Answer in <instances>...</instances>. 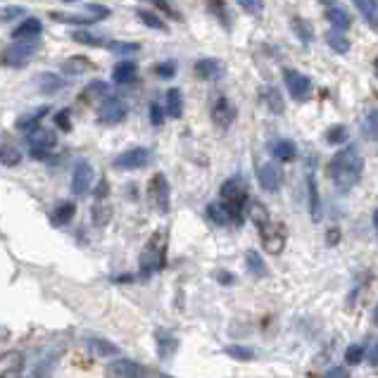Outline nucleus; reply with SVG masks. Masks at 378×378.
Instances as JSON below:
<instances>
[{
	"label": "nucleus",
	"mask_w": 378,
	"mask_h": 378,
	"mask_svg": "<svg viewBox=\"0 0 378 378\" xmlns=\"http://www.w3.org/2000/svg\"><path fill=\"white\" fill-rule=\"evenodd\" d=\"M321 378H350V371L343 369V367H333V369H328Z\"/></svg>",
	"instance_id": "864d4df0"
},
{
	"label": "nucleus",
	"mask_w": 378,
	"mask_h": 378,
	"mask_svg": "<svg viewBox=\"0 0 378 378\" xmlns=\"http://www.w3.org/2000/svg\"><path fill=\"white\" fill-rule=\"evenodd\" d=\"M110 217H112L110 205H107L103 197H98V200H95V205H93V221L98 226H105L107 221H110Z\"/></svg>",
	"instance_id": "4c0bfd02"
},
{
	"label": "nucleus",
	"mask_w": 378,
	"mask_h": 378,
	"mask_svg": "<svg viewBox=\"0 0 378 378\" xmlns=\"http://www.w3.org/2000/svg\"><path fill=\"white\" fill-rule=\"evenodd\" d=\"M148 197L150 202H153V207L158 209V212L167 214L172 207V188H169V181H167V176L162 172L153 174V178L148 181Z\"/></svg>",
	"instance_id": "39448f33"
},
{
	"label": "nucleus",
	"mask_w": 378,
	"mask_h": 378,
	"mask_svg": "<svg viewBox=\"0 0 378 378\" xmlns=\"http://www.w3.org/2000/svg\"><path fill=\"white\" fill-rule=\"evenodd\" d=\"M138 76V64L136 62H119L115 69H112V81L119 83V86H129L134 83Z\"/></svg>",
	"instance_id": "412c9836"
},
{
	"label": "nucleus",
	"mask_w": 378,
	"mask_h": 378,
	"mask_svg": "<svg viewBox=\"0 0 378 378\" xmlns=\"http://www.w3.org/2000/svg\"><path fill=\"white\" fill-rule=\"evenodd\" d=\"M307 197H309L312 221H321V197H319V186H316L314 174H309L307 176Z\"/></svg>",
	"instance_id": "5701e85b"
},
{
	"label": "nucleus",
	"mask_w": 378,
	"mask_h": 378,
	"mask_svg": "<svg viewBox=\"0 0 378 378\" xmlns=\"http://www.w3.org/2000/svg\"><path fill=\"white\" fill-rule=\"evenodd\" d=\"M27 146H29V158H31V160H46L48 155H50L52 150H55L57 136H55V131L38 126V129L29 131Z\"/></svg>",
	"instance_id": "7ed1b4c3"
},
{
	"label": "nucleus",
	"mask_w": 378,
	"mask_h": 378,
	"mask_svg": "<svg viewBox=\"0 0 378 378\" xmlns=\"http://www.w3.org/2000/svg\"><path fill=\"white\" fill-rule=\"evenodd\" d=\"M262 98H264V103H267L269 112H274V115H284L286 105H284V98H281L279 88L267 86V88H264V91H262Z\"/></svg>",
	"instance_id": "c85d7f7f"
},
{
	"label": "nucleus",
	"mask_w": 378,
	"mask_h": 378,
	"mask_svg": "<svg viewBox=\"0 0 378 378\" xmlns=\"http://www.w3.org/2000/svg\"><path fill=\"white\" fill-rule=\"evenodd\" d=\"M326 20L331 22V27L338 29V31H347V29L352 27V17L347 15L343 8H335V5H331V8L326 10Z\"/></svg>",
	"instance_id": "393cba45"
},
{
	"label": "nucleus",
	"mask_w": 378,
	"mask_h": 378,
	"mask_svg": "<svg viewBox=\"0 0 378 378\" xmlns=\"http://www.w3.org/2000/svg\"><path fill=\"white\" fill-rule=\"evenodd\" d=\"M226 355H231V357H236V359H252V357H255V352L248 350V347L231 345V347H226Z\"/></svg>",
	"instance_id": "603ef678"
},
{
	"label": "nucleus",
	"mask_w": 378,
	"mask_h": 378,
	"mask_svg": "<svg viewBox=\"0 0 378 378\" xmlns=\"http://www.w3.org/2000/svg\"><path fill=\"white\" fill-rule=\"evenodd\" d=\"M74 214H76V205L69 200H64V202H57L55 209L50 212V221H52V226H67L69 221L74 219Z\"/></svg>",
	"instance_id": "4be33fe9"
},
{
	"label": "nucleus",
	"mask_w": 378,
	"mask_h": 378,
	"mask_svg": "<svg viewBox=\"0 0 378 378\" xmlns=\"http://www.w3.org/2000/svg\"><path fill=\"white\" fill-rule=\"evenodd\" d=\"M364 357H369V362L374 364V367H378V343H374L369 347V352Z\"/></svg>",
	"instance_id": "5fc2aeb1"
},
{
	"label": "nucleus",
	"mask_w": 378,
	"mask_h": 378,
	"mask_svg": "<svg viewBox=\"0 0 378 378\" xmlns=\"http://www.w3.org/2000/svg\"><path fill=\"white\" fill-rule=\"evenodd\" d=\"M209 10L214 12V17L217 20H221L229 27V17H226V5H224V0H209Z\"/></svg>",
	"instance_id": "09e8293b"
},
{
	"label": "nucleus",
	"mask_w": 378,
	"mask_h": 378,
	"mask_svg": "<svg viewBox=\"0 0 378 378\" xmlns=\"http://www.w3.org/2000/svg\"><path fill=\"white\" fill-rule=\"evenodd\" d=\"M36 50H38L36 38H20V41H15L12 46L5 48L3 64H8V67H12V69H20L36 55Z\"/></svg>",
	"instance_id": "20e7f679"
},
{
	"label": "nucleus",
	"mask_w": 378,
	"mask_h": 378,
	"mask_svg": "<svg viewBox=\"0 0 378 378\" xmlns=\"http://www.w3.org/2000/svg\"><path fill=\"white\" fill-rule=\"evenodd\" d=\"M48 112H50V107H46V105L36 107L34 112H24V115L17 117L15 129H17V131H24V134H29V131L38 129L41 122H43V117H48Z\"/></svg>",
	"instance_id": "dca6fc26"
},
{
	"label": "nucleus",
	"mask_w": 378,
	"mask_h": 378,
	"mask_svg": "<svg viewBox=\"0 0 378 378\" xmlns=\"http://www.w3.org/2000/svg\"><path fill=\"white\" fill-rule=\"evenodd\" d=\"M195 76L202 81H217L224 76V62H219V59L214 57H202L195 62Z\"/></svg>",
	"instance_id": "4468645a"
},
{
	"label": "nucleus",
	"mask_w": 378,
	"mask_h": 378,
	"mask_svg": "<svg viewBox=\"0 0 378 378\" xmlns=\"http://www.w3.org/2000/svg\"><path fill=\"white\" fill-rule=\"evenodd\" d=\"M93 181H95V169L91 162L81 160L74 164V172H71V193L76 197L88 195L93 190Z\"/></svg>",
	"instance_id": "0eeeda50"
},
{
	"label": "nucleus",
	"mask_w": 378,
	"mask_h": 378,
	"mask_svg": "<svg viewBox=\"0 0 378 378\" xmlns=\"http://www.w3.org/2000/svg\"><path fill=\"white\" fill-rule=\"evenodd\" d=\"M352 3L362 12V17L367 20L369 27L378 29V0H352Z\"/></svg>",
	"instance_id": "cd10ccee"
},
{
	"label": "nucleus",
	"mask_w": 378,
	"mask_h": 378,
	"mask_svg": "<svg viewBox=\"0 0 378 378\" xmlns=\"http://www.w3.org/2000/svg\"><path fill=\"white\" fill-rule=\"evenodd\" d=\"M62 3H69L71 5V3H79V0H62Z\"/></svg>",
	"instance_id": "052dcab7"
},
{
	"label": "nucleus",
	"mask_w": 378,
	"mask_h": 378,
	"mask_svg": "<svg viewBox=\"0 0 378 378\" xmlns=\"http://www.w3.org/2000/svg\"><path fill=\"white\" fill-rule=\"evenodd\" d=\"M91 69H95V62L93 59H88L86 55H71L62 62V71L67 76H81Z\"/></svg>",
	"instance_id": "a211bd4d"
},
{
	"label": "nucleus",
	"mask_w": 378,
	"mask_h": 378,
	"mask_svg": "<svg viewBox=\"0 0 378 378\" xmlns=\"http://www.w3.org/2000/svg\"><path fill=\"white\" fill-rule=\"evenodd\" d=\"M126 115H129V107H126L124 100L117 98V95H107L98 107V122L105 124V126L122 124L126 119Z\"/></svg>",
	"instance_id": "423d86ee"
},
{
	"label": "nucleus",
	"mask_w": 378,
	"mask_h": 378,
	"mask_svg": "<svg viewBox=\"0 0 378 378\" xmlns=\"http://www.w3.org/2000/svg\"><path fill=\"white\" fill-rule=\"evenodd\" d=\"M59 357H62V347H57V350H52L50 355H46L43 359H41V362L36 364V378H48V376H50V371L57 364Z\"/></svg>",
	"instance_id": "7c9ffc66"
},
{
	"label": "nucleus",
	"mask_w": 378,
	"mask_h": 378,
	"mask_svg": "<svg viewBox=\"0 0 378 378\" xmlns=\"http://www.w3.org/2000/svg\"><path fill=\"white\" fill-rule=\"evenodd\" d=\"M272 153L279 162H293L298 158V146L293 141H279V143H274Z\"/></svg>",
	"instance_id": "c756f323"
},
{
	"label": "nucleus",
	"mask_w": 378,
	"mask_h": 378,
	"mask_svg": "<svg viewBox=\"0 0 378 378\" xmlns=\"http://www.w3.org/2000/svg\"><path fill=\"white\" fill-rule=\"evenodd\" d=\"M212 122L214 126H219V129H229V126L236 122V107L229 98H217L212 105Z\"/></svg>",
	"instance_id": "f8f14e48"
},
{
	"label": "nucleus",
	"mask_w": 378,
	"mask_h": 378,
	"mask_svg": "<svg viewBox=\"0 0 378 378\" xmlns=\"http://www.w3.org/2000/svg\"><path fill=\"white\" fill-rule=\"evenodd\" d=\"M64 88V79L57 74H41L38 76V91L43 95H57Z\"/></svg>",
	"instance_id": "bb28decb"
},
{
	"label": "nucleus",
	"mask_w": 378,
	"mask_h": 378,
	"mask_svg": "<svg viewBox=\"0 0 378 378\" xmlns=\"http://www.w3.org/2000/svg\"><path fill=\"white\" fill-rule=\"evenodd\" d=\"M164 112H167V117H172V119H181L183 117V95H181L178 88H169V91H167Z\"/></svg>",
	"instance_id": "b1692460"
},
{
	"label": "nucleus",
	"mask_w": 378,
	"mask_h": 378,
	"mask_svg": "<svg viewBox=\"0 0 378 378\" xmlns=\"http://www.w3.org/2000/svg\"><path fill=\"white\" fill-rule=\"evenodd\" d=\"M24 371V355L17 350H10L0 357V378H22Z\"/></svg>",
	"instance_id": "ddd939ff"
},
{
	"label": "nucleus",
	"mask_w": 378,
	"mask_h": 378,
	"mask_svg": "<svg viewBox=\"0 0 378 378\" xmlns=\"http://www.w3.org/2000/svg\"><path fill=\"white\" fill-rule=\"evenodd\" d=\"M219 281H221V284H233V276L226 274V272H221L219 274Z\"/></svg>",
	"instance_id": "6e6d98bb"
},
{
	"label": "nucleus",
	"mask_w": 378,
	"mask_h": 378,
	"mask_svg": "<svg viewBox=\"0 0 378 378\" xmlns=\"http://www.w3.org/2000/svg\"><path fill=\"white\" fill-rule=\"evenodd\" d=\"M107 378H148V371L131 359H117L107 364Z\"/></svg>",
	"instance_id": "9b49d317"
},
{
	"label": "nucleus",
	"mask_w": 378,
	"mask_h": 378,
	"mask_svg": "<svg viewBox=\"0 0 378 378\" xmlns=\"http://www.w3.org/2000/svg\"><path fill=\"white\" fill-rule=\"evenodd\" d=\"M364 355H367L364 345L355 343V345H350V347H347V350H345V362L350 364V367H357V364H362Z\"/></svg>",
	"instance_id": "ea45409f"
},
{
	"label": "nucleus",
	"mask_w": 378,
	"mask_h": 378,
	"mask_svg": "<svg viewBox=\"0 0 378 378\" xmlns=\"http://www.w3.org/2000/svg\"><path fill=\"white\" fill-rule=\"evenodd\" d=\"M328 172H331V181L335 183V188L347 193V190L355 188L359 183V178H362L364 160H362V155L357 153L355 146H347L331 160Z\"/></svg>",
	"instance_id": "f257e3e1"
},
{
	"label": "nucleus",
	"mask_w": 378,
	"mask_h": 378,
	"mask_svg": "<svg viewBox=\"0 0 378 378\" xmlns=\"http://www.w3.org/2000/svg\"><path fill=\"white\" fill-rule=\"evenodd\" d=\"M250 217H252V221H255L257 224V229H260V226H264V224H269V212H267V207L264 205H260V202H252L250 205Z\"/></svg>",
	"instance_id": "a19ab883"
},
{
	"label": "nucleus",
	"mask_w": 378,
	"mask_h": 378,
	"mask_svg": "<svg viewBox=\"0 0 378 378\" xmlns=\"http://www.w3.org/2000/svg\"><path fill=\"white\" fill-rule=\"evenodd\" d=\"M83 12H86L88 17H93L95 22H103L112 15V10L107 8V5H100V3H88L86 8H83Z\"/></svg>",
	"instance_id": "58836bf2"
},
{
	"label": "nucleus",
	"mask_w": 378,
	"mask_h": 378,
	"mask_svg": "<svg viewBox=\"0 0 378 378\" xmlns=\"http://www.w3.org/2000/svg\"><path fill=\"white\" fill-rule=\"evenodd\" d=\"M245 264H248L252 276H267V264H264V260L260 257V252L250 250L248 255H245Z\"/></svg>",
	"instance_id": "e433bc0d"
},
{
	"label": "nucleus",
	"mask_w": 378,
	"mask_h": 378,
	"mask_svg": "<svg viewBox=\"0 0 378 378\" xmlns=\"http://www.w3.org/2000/svg\"><path fill=\"white\" fill-rule=\"evenodd\" d=\"M71 41L79 46H88V48H100L107 43L105 36L95 34V31H88L86 27H76L74 31H71Z\"/></svg>",
	"instance_id": "6ab92c4d"
},
{
	"label": "nucleus",
	"mask_w": 378,
	"mask_h": 378,
	"mask_svg": "<svg viewBox=\"0 0 378 378\" xmlns=\"http://www.w3.org/2000/svg\"><path fill=\"white\" fill-rule=\"evenodd\" d=\"M86 350H91L93 355L105 357V359L119 355V347L112 345V343H107V340H103V338H88L86 340Z\"/></svg>",
	"instance_id": "a878e982"
},
{
	"label": "nucleus",
	"mask_w": 378,
	"mask_h": 378,
	"mask_svg": "<svg viewBox=\"0 0 378 378\" xmlns=\"http://www.w3.org/2000/svg\"><path fill=\"white\" fill-rule=\"evenodd\" d=\"M50 20L59 22V24H71V27H91L95 22L93 17L86 15V12H83V15H74V12H62V10H52Z\"/></svg>",
	"instance_id": "aec40b11"
},
{
	"label": "nucleus",
	"mask_w": 378,
	"mask_h": 378,
	"mask_svg": "<svg viewBox=\"0 0 378 378\" xmlns=\"http://www.w3.org/2000/svg\"><path fill=\"white\" fill-rule=\"evenodd\" d=\"M284 83L288 88V93H290L293 100H307L309 93H312V81L309 76H304L302 71L298 69H284Z\"/></svg>",
	"instance_id": "1a4fd4ad"
},
{
	"label": "nucleus",
	"mask_w": 378,
	"mask_h": 378,
	"mask_svg": "<svg viewBox=\"0 0 378 378\" xmlns=\"http://www.w3.org/2000/svg\"><path fill=\"white\" fill-rule=\"evenodd\" d=\"M150 160H153V153H150L148 148H129V150H124L122 155H117L115 169L136 172V169H143Z\"/></svg>",
	"instance_id": "6e6552de"
},
{
	"label": "nucleus",
	"mask_w": 378,
	"mask_h": 378,
	"mask_svg": "<svg viewBox=\"0 0 378 378\" xmlns=\"http://www.w3.org/2000/svg\"><path fill=\"white\" fill-rule=\"evenodd\" d=\"M52 122H55V126H57L59 131H69V129H71V115H69V110H59V112H55Z\"/></svg>",
	"instance_id": "de8ad7c7"
},
{
	"label": "nucleus",
	"mask_w": 378,
	"mask_h": 378,
	"mask_svg": "<svg viewBox=\"0 0 378 378\" xmlns=\"http://www.w3.org/2000/svg\"><path fill=\"white\" fill-rule=\"evenodd\" d=\"M41 31H43V24H41L38 17H27V20H22L15 27L12 38H15V41H20V38H38Z\"/></svg>",
	"instance_id": "f3484780"
},
{
	"label": "nucleus",
	"mask_w": 378,
	"mask_h": 378,
	"mask_svg": "<svg viewBox=\"0 0 378 378\" xmlns=\"http://www.w3.org/2000/svg\"><path fill=\"white\" fill-rule=\"evenodd\" d=\"M22 162V150L17 146H10V143H5V146H0V164L5 167H17Z\"/></svg>",
	"instance_id": "72a5a7b5"
},
{
	"label": "nucleus",
	"mask_w": 378,
	"mask_h": 378,
	"mask_svg": "<svg viewBox=\"0 0 378 378\" xmlns=\"http://www.w3.org/2000/svg\"><path fill=\"white\" fill-rule=\"evenodd\" d=\"M238 5H241L248 15H260L264 10V0H238Z\"/></svg>",
	"instance_id": "3c124183"
},
{
	"label": "nucleus",
	"mask_w": 378,
	"mask_h": 378,
	"mask_svg": "<svg viewBox=\"0 0 378 378\" xmlns=\"http://www.w3.org/2000/svg\"><path fill=\"white\" fill-rule=\"evenodd\" d=\"M326 138H328V143H333V146H340V143L347 138V129L345 126H333V129L326 134Z\"/></svg>",
	"instance_id": "8fccbe9b"
},
{
	"label": "nucleus",
	"mask_w": 378,
	"mask_h": 378,
	"mask_svg": "<svg viewBox=\"0 0 378 378\" xmlns=\"http://www.w3.org/2000/svg\"><path fill=\"white\" fill-rule=\"evenodd\" d=\"M255 174H257V181H260L262 190H267V193H276V190L281 188V183H284V174H281V169L274 162H260Z\"/></svg>",
	"instance_id": "9d476101"
},
{
	"label": "nucleus",
	"mask_w": 378,
	"mask_h": 378,
	"mask_svg": "<svg viewBox=\"0 0 378 378\" xmlns=\"http://www.w3.org/2000/svg\"><path fill=\"white\" fill-rule=\"evenodd\" d=\"M293 24V31L300 41H302L304 46L312 43V38H314V31H312V24L307 20H302V17H295V20L290 22Z\"/></svg>",
	"instance_id": "c9c22d12"
},
{
	"label": "nucleus",
	"mask_w": 378,
	"mask_h": 378,
	"mask_svg": "<svg viewBox=\"0 0 378 378\" xmlns=\"http://www.w3.org/2000/svg\"><path fill=\"white\" fill-rule=\"evenodd\" d=\"M107 50L115 52V55H134V52L141 50V46L136 41H107Z\"/></svg>",
	"instance_id": "f704fd0d"
},
{
	"label": "nucleus",
	"mask_w": 378,
	"mask_h": 378,
	"mask_svg": "<svg viewBox=\"0 0 378 378\" xmlns=\"http://www.w3.org/2000/svg\"><path fill=\"white\" fill-rule=\"evenodd\" d=\"M371 321H374L376 326H378V304H376V307H374V312H371Z\"/></svg>",
	"instance_id": "4d7b16f0"
},
{
	"label": "nucleus",
	"mask_w": 378,
	"mask_h": 378,
	"mask_svg": "<svg viewBox=\"0 0 378 378\" xmlns=\"http://www.w3.org/2000/svg\"><path fill=\"white\" fill-rule=\"evenodd\" d=\"M155 74H158L160 79H174V76H176V62L167 59V62L155 64Z\"/></svg>",
	"instance_id": "37998d69"
},
{
	"label": "nucleus",
	"mask_w": 378,
	"mask_h": 378,
	"mask_svg": "<svg viewBox=\"0 0 378 378\" xmlns=\"http://www.w3.org/2000/svg\"><path fill=\"white\" fill-rule=\"evenodd\" d=\"M24 10L22 5H5V8H0V22H12V20H20L24 17Z\"/></svg>",
	"instance_id": "79ce46f5"
},
{
	"label": "nucleus",
	"mask_w": 378,
	"mask_h": 378,
	"mask_svg": "<svg viewBox=\"0 0 378 378\" xmlns=\"http://www.w3.org/2000/svg\"><path fill=\"white\" fill-rule=\"evenodd\" d=\"M88 91H86V98L88 100H93V98H107V83L105 81H93L91 86H86Z\"/></svg>",
	"instance_id": "49530a36"
},
{
	"label": "nucleus",
	"mask_w": 378,
	"mask_h": 378,
	"mask_svg": "<svg viewBox=\"0 0 378 378\" xmlns=\"http://www.w3.org/2000/svg\"><path fill=\"white\" fill-rule=\"evenodd\" d=\"M219 195H221V202H226V207L243 221V209L248 205V186H245L243 178L241 176L226 178L219 188Z\"/></svg>",
	"instance_id": "f03ea898"
},
{
	"label": "nucleus",
	"mask_w": 378,
	"mask_h": 378,
	"mask_svg": "<svg viewBox=\"0 0 378 378\" xmlns=\"http://www.w3.org/2000/svg\"><path fill=\"white\" fill-rule=\"evenodd\" d=\"M376 74H378V59H376Z\"/></svg>",
	"instance_id": "680f3d73"
},
{
	"label": "nucleus",
	"mask_w": 378,
	"mask_h": 378,
	"mask_svg": "<svg viewBox=\"0 0 378 378\" xmlns=\"http://www.w3.org/2000/svg\"><path fill=\"white\" fill-rule=\"evenodd\" d=\"M326 43L331 46V50L340 52V55L350 50V38L345 36V31H338V29H333V31L326 34Z\"/></svg>",
	"instance_id": "2f4dec72"
},
{
	"label": "nucleus",
	"mask_w": 378,
	"mask_h": 378,
	"mask_svg": "<svg viewBox=\"0 0 378 378\" xmlns=\"http://www.w3.org/2000/svg\"><path fill=\"white\" fill-rule=\"evenodd\" d=\"M321 3H323V5H328V8H331V5L335 3V0H321Z\"/></svg>",
	"instance_id": "bf43d9fd"
},
{
	"label": "nucleus",
	"mask_w": 378,
	"mask_h": 378,
	"mask_svg": "<svg viewBox=\"0 0 378 378\" xmlns=\"http://www.w3.org/2000/svg\"><path fill=\"white\" fill-rule=\"evenodd\" d=\"M164 105L160 103H150V110H148V117H150V124L153 126H162L164 124Z\"/></svg>",
	"instance_id": "a18cd8bd"
},
{
	"label": "nucleus",
	"mask_w": 378,
	"mask_h": 378,
	"mask_svg": "<svg viewBox=\"0 0 378 378\" xmlns=\"http://www.w3.org/2000/svg\"><path fill=\"white\" fill-rule=\"evenodd\" d=\"M374 229H376V233H378V209L374 212Z\"/></svg>",
	"instance_id": "13d9d810"
},
{
	"label": "nucleus",
	"mask_w": 378,
	"mask_h": 378,
	"mask_svg": "<svg viewBox=\"0 0 378 378\" xmlns=\"http://www.w3.org/2000/svg\"><path fill=\"white\" fill-rule=\"evenodd\" d=\"M362 131H364V136H367V138H378V110H374L367 119H364Z\"/></svg>",
	"instance_id": "c03bdc74"
},
{
	"label": "nucleus",
	"mask_w": 378,
	"mask_h": 378,
	"mask_svg": "<svg viewBox=\"0 0 378 378\" xmlns=\"http://www.w3.org/2000/svg\"><path fill=\"white\" fill-rule=\"evenodd\" d=\"M205 212H207V219L212 221V224H217V226L243 224V221L238 219L236 214H233L229 207H226V202H209Z\"/></svg>",
	"instance_id": "2eb2a0df"
},
{
	"label": "nucleus",
	"mask_w": 378,
	"mask_h": 378,
	"mask_svg": "<svg viewBox=\"0 0 378 378\" xmlns=\"http://www.w3.org/2000/svg\"><path fill=\"white\" fill-rule=\"evenodd\" d=\"M136 17L141 20L146 27L155 29V31H167V24L164 20L158 15V12H150V10H136Z\"/></svg>",
	"instance_id": "473e14b6"
}]
</instances>
